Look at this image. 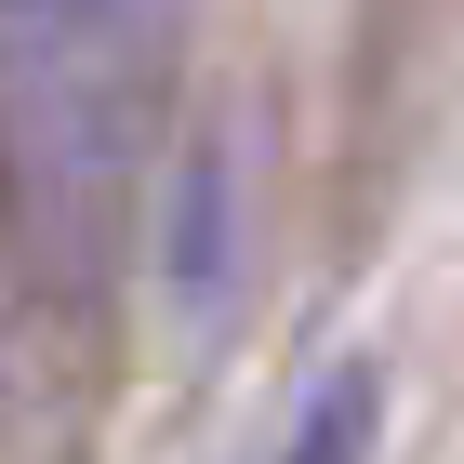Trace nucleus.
Segmentation results:
<instances>
[{
    "label": "nucleus",
    "mask_w": 464,
    "mask_h": 464,
    "mask_svg": "<svg viewBox=\"0 0 464 464\" xmlns=\"http://www.w3.org/2000/svg\"><path fill=\"white\" fill-rule=\"evenodd\" d=\"M358 438H372V372H332V385L305 398V438H292V464H358Z\"/></svg>",
    "instance_id": "1"
}]
</instances>
